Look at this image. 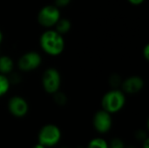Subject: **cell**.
Returning <instances> with one entry per match:
<instances>
[{"mask_svg": "<svg viewBox=\"0 0 149 148\" xmlns=\"http://www.w3.org/2000/svg\"><path fill=\"white\" fill-rule=\"evenodd\" d=\"M93 126L97 132L100 133H107L112 127L111 113L103 109L98 111L93 116Z\"/></svg>", "mask_w": 149, "mask_h": 148, "instance_id": "obj_8", "label": "cell"}, {"mask_svg": "<svg viewBox=\"0 0 149 148\" xmlns=\"http://www.w3.org/2000/svg\"><path fill=\"white\" fill-rule=\"evenodd\" d=\"M41 81L44 90L49 94H54L59 91L61 85V75L56 68L50 67L44 72Z\"/></svg>", "mask_w": 149, "mask_h": 148, "instance_id": "obj_3", "label": "cell"}, {"mask_svg": "<svg viewBox=\"0 0 149 148\" xmlns=\"http://www.w3.org/2000/svg\"><path fill=\"white\" fill-rule=\"evenodd\" d=\"M42 64V57L36 51H28L23 54L17 62L18 69L22 72H28L36 70Z\"/></svg>", "mask_w": 149, "mask_h": 148, "instance_id": "obj_6", "label": "cell"}, {"mask_svg": "<svg viewBox=\"0 0 149 148\" xmlns=\"http://www.w3.org/2000/svg\"><path fill=\"white\" fill-rule=\"evenodd\" d=\"M32 148H45V147L41 145V144H37L36 146H34Z\"/></svg>", "mask_w": 149, "mask_h": 148, "instance_id": "obj_21", "label": "cell"}, {"mask_svg": "<svg viewBox=\"0 0 149 148\" xmlns=\"http://www.w3.org/2000/svg\"><path fill=\"white\" fill-rule=\"evenodd\" d=\"M143 56L144 58L148 60L149 58V45L146 44L145 47L143 48Z\"/></svg>", "mask_w": 149, "mask_h": 148, "instance_id": "obj_18", "label": "cell"}, {"mask_svg": "<svg viewBox=\"0 0 149 148\" xmlns=\"http://www.w3.org/2000/svg\"><path fill=\"white\" fill-rule=\"evenodd\" d=\"M108 148H125V145L121 140L114 139L108 145Z\"/></svg>", "mask_w": 149, "mask_h": 148, "instance_id": "obj_15", "label": "cell"}, {"mask_svg": "<svg viewBox=\"0 0 149 148\" xmlns=\"http://www.w3.org/2000/svg\"><path fill=\"white\" fill-rule=\"evenodd\" d=\"M129 148H134V147H130Z\"/></svg>", "mask_w": 149, "mask_h": 148, "instance_id": "obj_23", "label": "cell"}, {"mask_svg": "<svg viewBox=\"0 0 149 148\" xmlns=\"http://www.w3.org/2000/svg\"><path fill=\"white\" fill-rule=\"evenodd\" d=\"M126 103L125 93L118 89H113L107 92L102 98L101 105L103 110L109 113H115L120 111Z\"/></svg>", "mask_w": 149, "mask_h": 148, "instance_id": "obj_2", "label": "cell"}, {"mask_svg": "<svg viewBox=\"0 0 149 148\" xmlns=\"http://www.w3.org/2000/svg\"><path fill=\"white\" fill-rule=\"evenodd\" d=\"M54 26H55V31H58L59 34L63 35V34L67 33L71 30L72 23L67 18H61L60 17Z\"/></svg>", "mask_w": 149, "mask_h": 148, "instance_id": "obj_11", "label": "cell"}, {"mask_svg": "<svg viewBox=\"0 0 149 148\" xmlns=\"http://www.w3.org/2000/svg\"><path fill=\"white\" fill-rule=\"evenodd\" d=\"M87 148H108V144L105 140L97 138L92 140L89 142Z\"/></svg>", "mask_w": 149, "mask_h": 148, "instance_id": "obj_13", "label": "cell"}, {"mask_svg": "<svg viewBox=\"0 0 149 148\" xmlns=\"http://www.w3.org/2000/svg\"><path fill=\"white\" fill-rule=\"evenodd\" d=\"M131 4H133V5H140V4H141L145 0H127Z\"/></svg>", "mask_w": 149, "mask_h": 148, "instance_id": "obj_19", "label": "cell"}, {"mask_svg": "<svg viewBox=\"0 0 149 148\" xmlns=\"http://www.w3.org/2000/svg\"><path fill=\"white\" fill-rule=\"evenodd\" d=\"M3 33H2V31H0V44H1V42H2V40H3Z\"/></svg>", "mask_w": 149, "mask_h": 148, "instance_id": "obj_22", "label": "cell"}, {"mask_svg": "<svg viewBox=\"0 0 149 148\" xmlns=\"http://www.w3.org/2000/svg\"><path fill=\"white\" fill-rule=\"evenodd\" d=\"M60 18L59 8L56 5L48 4L41 8L38 13V22L45 28L53 27Z\"/></svg>", "mask_w": 149, "mask_h": 148, "instance_id": "obj_4", "label": "cell"}, {"mask_svg": "<svg viewBox=\"0 0 149 148\" xmlns=\"http://www.w3.org/2000/svg\"><path fill=\"white\" fill-rule=\"evenodd\" d=\"M61 139L60 129L55 125H46L43 126L38 134L39 144L45 146V147H53L58 143Z\"/></svg>", "mask_w": 149, "mask_h": 148, "instance_id": "obj_5", "label": "cell"}, {"mask_svg": "<svg viewBox=\"0 0 149 148\" xmlns=\"http://www.w3.org/2000/svg\"><path fill=\"white\" fill-rule=\"evenodd\" d=\"M41 49L50 56H58L65 49V39L63 35L55 30H46L39 38Z\"/></svg>", "mask_w": 149, "mask_h": 148, "instance_id": "obj_1", "label": "cell"}, {"mask_svg": "<svg viewBox=\"0 0 149 148\" xmlns=\"http://www.w3.org/2000/svg\"><path fill=\"white\" fill-rule=\"evenodd\" d=\"M63 148H67V147H63Z\"/></svg>", "mask_w": 149, "mask_h": 148, "instance_id": "obj_24", "label": "cell"}, {"mask_svg": "<svg viewBox=\"0 0 149 148\" xmlns=\"http://www.w3.org/2000/svg\"><path fill=\"white\" fill-rule=\"evenodd\" d=\"M14 68V62L9 56L3 55L0 57V73L3 75L10 74Z\"/></svg>", "mask_w": 149, "mask_h": 148, "instance_id": "obj_10", "label": "cell"}, {"mask_svg": "<svg viewBox=\"0 0 149 148\" xmlns=\"http://www.w3.org/2000/svg\"><path fill=\"white\" fill-rule=\"evenodd\" d=\"M110 82H111V84H112L113 86L117 87L118 85H120V84L122 83V80H120V79L119 76H117L116 74H114V75H113V77L111 78V81H110Z\"/></svg>", "mask_w": 149, "mask_h": 148, "instance_id": "obj_16", "label": "cell"}, {"mask_svg": "<svg viewBox=\"0 0 149 148\" xmlns=\"http://www.w3.org/2000/svg\"><path fill=\"white\" fill-rule=\"evenodd\" d=\"M72 0H55V5L57 7H65L67 6Z\"/></svg>", "mask_w": 149, "mask_h": 148, "instance_id": "obj_17", "label": "cell"}, {"mask_svg": "<svg viewBox=\"0 0 149 148\" xmlns=\"http://www.w3.org/2000/svg\"><path fill=\"white\" fill-rule=\"evenodd\" d=\"M10 79L3 74L0 73V97L6 94L10 89Z\"/></svg>", "mask_w": 149, "mask_h": 148, "instance_id": "obj_12", "label": "cell"}, {"mask_svg": "<svg viewBox=\"0 0 149 148\" xmlns=\"http://www.w3.org/2000/svg\"><path fill=\"white\" fill-rule=\"evenodd\" d=\"M121 86L124 93L135 94L141 92L144 87V80L141 77L134 75L122 81Z\"/></svg>", "mask_w": 149, "mask_h": 148, "instance_id": "obj_9", "label": "cell"}, {"mask_svg": "<svg viewBox=\"0 0 149 148\" xmlns=\"http://www.w3.org/2000/svg\"><path fill=\"white\" fill-rule=\"evenodd\" d=\"M149 140L148 138L145 139L144 142H143V148H149Z\"/></svg>", "mask_w": 149, "mask_h": 148, "instance_id": "obj_20", "label": "cell"}, {"mask_svg": "<svg viewBox=\"0 0 149 148\" xmlns=\"http://www.w3.org/2000/svg\"><path fill=\"white\" fill-rule=\"evenodd\" d=\"M53 95H54L55 102H56L57 104H58V105H60V106H63V105H65V104L66 103L67 99H66V96H65L64 93H61V92H55Z\"/></svg>", "mask_w": 149, "mask_h": 148, "instance_id": "obj_14", "label": "cell"}, {"mask_svg": "<svg viewBox=\"0 0 149 148\" xmlns=\"http://www.w3.org/2000/svg\"><path fill=\"white\" fill-rule=\"evenodd\" d=\"M9 112L17 118H21L26 115L29 110L27 101L20 96H13L8 102Z\"/></svg>", "mask_w": 149, "mask_h": 148, "instance_id": "obj_7", "label": "cell"}]
</instances>
